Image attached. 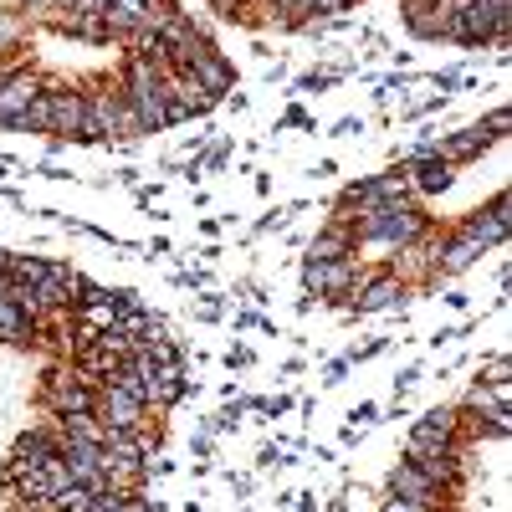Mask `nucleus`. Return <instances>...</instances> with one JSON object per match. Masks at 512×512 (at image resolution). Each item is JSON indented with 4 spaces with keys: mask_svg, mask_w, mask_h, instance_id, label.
<instances>
[{
    "mask_svg": "<svg viewBox=\"0 0 512 512\" xmlns=\"http://www.w3.org/2000/svg\"><path fill=\"white\" fill-rule=\"evenodd\" d=\"M103 139H144L134 108H128L123 93L108 88V82L82 93V144H103Z\"/></svg>",
    "mask_w": 512,
    "mask_h": 512,
    "instance_id": "f257e3e1",
    "label": "nucleus"
},
{
    "mask_svg": "<svg viewBox=\"0 0 512 512\" xmlns=\"http://www.w3.org/2000/svg\"><path fill=\"white\" fill-rule=\"evenodd\" d=\"M431 231V216L420 205H374L354 221V241H374V246H410Z\"/></svg>",
    "mask_w": 512,
    "mask_h": 512,
    "instance_id": "f03ea898",
    "label": "nucleus"
},
{
    "mask_svg": "<svg viewBox=\"0 0 512 512\" xmlns=\"http://www.w3.org/2000/svg\"><path fill=\"white\" fill-rule=\"evenodd\" d=\"M123 103L134 108V118H139V128L144 134H159V128H169V108H164V77L144 62V57H134L128 52V62H123Z\"/></svg>",
    "mask_w": 512,
    "mask_h": 512,
    "instance_id": "7ed1b4c3",
    "label": "nucleus"
},
{
    "mask_svg": "<svg viewBox=\"0 0 512 512\" xmlns=\"http://www.w3.org/2000/svg\"><path fill=\"white\" fill-rule=\"evenodd\" d=\"M507 134V108H497V113H487L482 123H472V128H456V134H441V144H431L451 169L456 164H472V159H482L497 139Z\"/></svg>",
    "mask_w": 512,
    "mask_h": 512,
    "instance_id": "20e7f679",
    "label": "nucleus"
},
{
    "mask_svg": "<svg viewBox=\"0 0 512 512\" xmlns=\"http://www.w3.org/2000/svg\"><path fill=\"white\" fill-rule=\"evenodd\" d=\"M456 436H461V410H451V405L425 410V415L410 425V436H405V461H415V456H436V451H446Z\"/></svg>",
    "mask_w": 512,
    "mask_h": 512,
    "instance_id": "39448f33",
    "label": "nucleus"
},
{
    "mask_svg": "<svg viewBox=\"0 0 512 512\" xmlns=\"http://www.w3.org/2000/svg\"><path fill=\"white\" fill-rule=\"evenodd\" d=\"M359 287V256H344V262H303V292L318 297V303H338Z\"/></svg>",
    "mask_w": 512,
    "mask_h": 512,
    "instance_id": "423d86ee",
    "label": "nucleus"
},
{
    "mask_svg": "<svg viewBox=\"0 0 512 512\" xmlns=\"http://www.w3.org/2000/svg\"><path fill=\"white\" fill-rule=\"evenodd\" d=\"M400 303H405L400 272H369V267H359V287L349 292V308L354 313H390Z\"/></svg>",
    "mask_w": 512,
    "mask_h": 512,
    "instance_id": "0eeeda50",
    "label": "nucleus"
},
{
    "mask_svg": "<svg viewBox=\"0 0 512 512\" xmlns=\"http://www.w3.org/2000/svg\"><path fill=\"white\" fill-rule=\"evenodd\" d=\"M144 400L139 395H128V390H118V384L108 379V384H98V395H93V415L108 425V431H144Z\"/></svg>",
    "mask_w": 512,
    "mask_h": 512,
    "instance_id": "6e6552de",
    "label": "nucleus"
},
{
    "mask_svg": "<svg viewBox=\"0 0 512 512\" xmlns=\"http://www.w3.org/2000/svg\"><path fill=\"white\" fill-rule=\"evenodd\" d=\"M93 395H98V384H88L82 374H47V384H41V400H47L52 420L93 410Z\"/></svg>",
    "mask_w": 512,
    "mask_h": 512,
    "instance_id": "1a4fd4ad",
    "label": "nucleus"
},
{
    "mask_svg": "<svg viewBox=\"0 0 512 512\" xmlns=\"http://www.w3.org/2000/svg\"><path fill=\"white\" fill-rule=\"evenodd\" d=\"M456 0H405V31L420 41H451Z\"/></svg>",
    "mask_w": 512,
    "mask_h": 512,
    "instance_id": "9d476101",
    "label": "nucleus"
},
{
    "mask_svg": "<svg viewBox=\"0 0 512 512\" xmlns=\"http://www.w3.org/2000/svg\"><path fill=\"white\" fill-rule=\"evenodd\" d=\"M405 175H410V190H415V195H446L451 180H456V169H451L431 144H420V149L405 159Z\"/></svg>",
    "mask_w": 512,
    "mask_h": 512,
    "instance_id": "9b49d317",
    "label": "nucleus"
},
{
    "mask_svg": "<svg viewBox=\"0 0 512 512\" xmlns=\"http://www.w3.org/2000/svg\"><path fill=\"white\" fill-rule=\"evenodd\" d=\"M456 236H466V241H477L482 251H492V246H502V236H507V195L497 190L492 200H487V210H472L461 226H456Z\"/></svg>",
    "mask_w": 512,
    "mask_h": 512,
    "instance_id": "f8f14e48",
    "label": "nucleus"
},
{
    "mask_svg": "<svg viewBox=\"0 0 512 512\" xmlns=\"http://www.w3.org/2000/svg\"><path fill=\"white\" fill-rule=\"evenodd\" d=\"M41 88H47V82H41L36 72H11L6 82H0V128H6V134H16L21 113L41 98Z\"/></svg>",
    "mask_w": 512,
    "mask_h": 512,
    "instance_id": "ddd939ff",
    "label": "nucleus"
},
{
    "mask_svg": "<svg viewBox=\"0 0 512 512\" xmlns=\"http://www.w3.org/2000/svg\"><path fill=\"white\" fill-rule=\"evenodd\" d=\"M47 134L52 139H82V93L52 82L47 88Z\"/></svg>",
    "mask_w": 512,
    "mask_h": 512,
    "instance_id": "4468645a",
    "label": "nucleus"
},
{
    "mask_svg": "<svg viewBox=\"0 0 512 512\" xmlns=\"http://www.w3.org/2000/svg\"><path fill=\"white\" fill-rule=\"evenodd\" d=\"M390 497H400V502H415V507H425V512H436V507L446 502V492H441L431 477H420L410 461H400L395 472H390Z\"/></svg>",
    "mask_w": 512,
    "mask_h": 512,
    "instance_id": "2eb2a0df",
    "label": "nucleus"
},
{
    "mask_svg": "<svg viewBox=\"0 0 512 512\" xmlns=\"http://www.w3.org/2000/svg\"><path fill=\"white\" fill-rule=\"evenodd\" d=\"M164 108H169V123H185V118H200L216 108V98H205L190 77H164Z\"/></svg>",
    "mask_w": 512,
    "mask_h": 512,
    "instance_id": "dca6fc26",
    "label": "nucleus"
},
{
    "mask_svg": "<svg viewBox=\"0 0 512 512\" xmlns=\"http://www.w3.org/2000/svg\"><path fill=\"white\" fill-rule=\"evenodd\" d=\"M47 456H57V425H36V431H26L11 451V466H6V482L16 472H31V466H41Z\"/></svg>",
    "mask_w": 512,
    "mask_h": 512,
    "instance_id": "f3484780",
    "label": "nucleus"
},
{
    "mask_svg": "<svg viewBox=\"0 0 512 512\" xmlns=\"http://www.w3.org/2000/svg\"><path fill=\"white\" fill-rule=\"evenodd\" d=\"M344 256H359V241H354V231L323 226V231L308 241V262H344Z\"/></svg>",
    "mask_w": 512,
    "mask_h": 512,
    "instance_id": "a211bd4d",
    "label": "nucleus"
},
{
    "mask_svg": "<svg viewBox=\"0 0 512 512\" xmlns=\"http://www.w3.org/2000/svg\"><path fill=\"white\" fill-rule=\"evenodd\" d=\"M57 26L67 31V36H82V41H113V31H108V21H103V11H93V16H57Z\"/></svg>",
    "mask_w": 512,
    "mask_h": 512,
    "instance_id": "6ab92c4d",
    "label": "nucleus"
},
{
    "mask_svg": "<svg viewBox=\"0 0 512 512\" xmlns=\"http://www.w3.org/2000/svg\"><path fill=\"white\" fill-rule=\"evenodd\" d=\"M93 497H98L93 487H82V482H67V487H62V492H57V497H52L47 507H52V512H88V507H93Z\"/></svg>",
    "mask_w": 512,
    "mask_h": 512,
    "instance_id": "aec40b11",
    "label": "nucleus"
},
{
    "mask_svg": "<svg viewBox=\"0 0 512 512\" xmlns=\"http://www.w3.org/2000/svg\"><path fill=\"white\" fill-rule=\"evenodd\" d=\"M482 374H487L492 390H507V359H502V354H497V359H487V369H482Z\"/></svg>",
    "mask_w": 512,
    "mask_h": 512,
    "instance_id": "412c9836",
    "label": "nucleus"
},
{
    "mask_svg": "<svg viewBox=\"0 0 512 512\" xmlns=\"http://www.w3.org/2000/svg\"><path fill=\"white\" fill-rule=\"evenodd\" d=\"M349 420H354V431H364V425H374V420H379V405H354V415H349Z\"/></svg>",
    "mask_w": 512,
    "mask_h": 512,
    "instance_id": "4be33fe9",
    "label": "nucleus"
},
{
    "mask_svg": "<svg viewBox=\"0 0 512 512\" xmlns=\"http://www.w3.org/2000/svg\"><path fill=\"white\" fill-rule=\"evenodd\" d=\"M338 72H313V77H303V93H318V88H328Z\"/></svg>",
    "mask_w": 512,
    "mask_h": 512,
    "instance_id": "5701e85b",
    "label": "nucleus"
},
{
    "mask_svg": "<svg viewBox=\"0 0 512 512\" xmlns=\"http://www.w3.org/2000/svg\"><path fill=\"white\" fill-rule=\"evenodd\" d=\"M251 359H256V354H251V349H246V344H241V349H231V354H226V364H231V369H251Z\"/></svg>",
    "mask_w": 512,
    "mask_h": 512,
    "instance_id": "b1692460",
    "label": "nucleus"
},
{
    "mask_svg": "<svg viewBox=\"0 0 512 512\" xmlns=\"http://www.w3.org/2000/svg\"><path fill=\"white\" fill-rule=\"evenodd\" d=\"M349 374V359H333L328 369H323V384H338V379H344Z\"/></svg>",
    "mask_w": 512,
    "mask_h": 512,
    "instance_id": "393cba45",
    "label": "nucleus"
},
{
    "mask_svg": "<svg viewBox=\"0 0 512 512\" xmlns=\"http://www.w3.org/2000/svg\"><path fill=\"white\" fill-rule=\"evenodd\" d=\"M379 512H425V507H415V502H400V497H384V507Z\"/></svg>",
    "mask_w": 512,
    "mask_h": 512,
    "instance_id": "a878e982",
    "label": "nucleus"
},
{
    "mask_svg": "<svg viewBox=\"0 0 512 512\" xmlns=\"http://www.w3.org/2000/svg\"><path fill=\"white\" fill-rule=\"evenodd\" d=\"M0 6H26V0H0Z\"/></svg>",
    "mask_w": 512,
    "mask_h": 512,
    "instance_id": "bb28decb",
    "label": "nucleus"
},
{
    "mask_svg": "<svg viewBox=\"0 0 512 512\" xmlns=\"http://www.w3.org/2000/svg\"><path fill=\"white\" fill-rule=\"evenodd\" d=\"M0 292H6V272H0Z\"/></svg>",
    "mask_w": 512,
    "mask_h": 512,
    "instance_id": "cd10ccee",
    "label": "nucleus"
},
{
    "mask_svg": "<svg viewBox=\"0 0 512 512\" xmlns=\"http://www.w3.org/2000/svg\"><path fill=\"white\" fill-rule=\"evenodd\" d=\"M205 6H210V0H205Z\"/></svg>",
    "mask_w": 512,
    "mask_h": 512,
    "instance_id": "c85d7f7f",
    "label": "nucleus"
}]
</instances>
